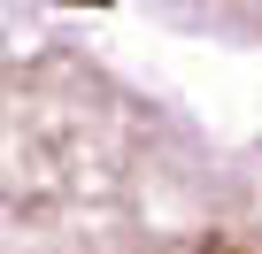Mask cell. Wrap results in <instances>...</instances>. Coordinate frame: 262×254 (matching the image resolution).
<instances>
[{
    "instance_id": "6da1fadb",
    "label": "cell",
    "mask_w": 262,
    "mask_h": 254,
    "mask_svg": "<svg viewBox=\"0 0 262 254\" xmlns=\"http://www.w3.org/2000/svg\"><path fill=\"white\" fill-rule=\"evenodd\" d=\"M0 254H262V231L208 170L123 139L85 185L0 177Z\"/></svg>"
},
{
    "instance_id": "7a4b0ae2",
    "label": "cell",
    "mask_w": 262,
    "mask_h": 254,
    "mask_svg": "<svg viewBox=\"0 0 262 254\" xmlns=\"http://www.w3.org/2000/svg\"><path fill=\"white\" fill-rule=\"evenodd\" d=\"M216 16H231L239 31H254V39H262V0H216Z\"/></svg>"
},
{
    "instance_id": "3957f363",
    "label": "cell",
    "mask_w": 262,
    "mask_h": 254,
    "mask_svg": "<svg viewBox=\"0 0 262 254\" xmlns=\"http://www.w3.org/2000/svg\"><path fill=\"white\" fill-rule=\"evenodd\" d=\"M70 8H77V0H70ZM85 8H108V0H85Z\"/></svg>"
}]
</instances>
